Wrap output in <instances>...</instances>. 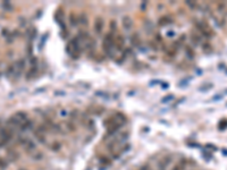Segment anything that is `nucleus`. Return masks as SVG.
I'll use <instances>...</instances> for the list:
<instances>
[{"label": "nucleus", "instance_id": "obj_1", "mask_svg": "<svg viewBox=\"0 0 227 170\" xmlns=\"http://www.w3.org/2000/svg\"><path fill=\"white\" fill-rule=\"evenodd\" d=\"M121 124H123V120L117 118V116L109 117V118H107V119L103 121V125L106 126L107 133H108L109 135H111V134H114L115 132H117L119 129V127L121 126Z\"/></svg>", "mask_w": 227, "mask_h": 170}, {"label": "nucleus", "instance_id": "obj_2", "mask_svg": "<svg viewBox=\"0 0 227 170\" xmlns=\"http://www.w3.org/2000/svg\"><path fill=\"white\" fill-rule=\"evenodd\" d=\"M67 52H68L72 58L74 59H77L81 54V47H80V38L76 36V38L72 39L69 43L67 44Z\"/></svg>", "mask_w": 227, "mask_h": 170}, {"label": "nucleus", "instance_id": "obj_3", "mask_svg": "<svg viewBox=\"0 0 227 170\" xmlns=\"http://www.w3.org/2000/svg\"><path fill=\"white\" fill-rule=\"evenodd\" d=\"M195 26H196V28H198V31L201 33L202 36H205V38H207V39L212 38L214 32H212L211 27L208 25V23L207 22H203V21H201V22H196Z\"/></svg>", "mask_w": 227, "mask_h": 170}, {"label": "nucleus", "instance_id": "obj_4", "mask_svg": "<svg viewBox=\"0 0 227 170\" xmlns=\"http://www.w3.org/2000/svg\"><path fill=\"white\" fill-rule=\"evenodd\" d=\"M114 39H115V34L111 32H108L105 38L102 40V49L106 54H110L114 49Z\"/></svg>", "mask_w": 227, "mask_h": 170}, {"label": "nucleus", "instance_id": "obj_5", "mask_svg": "<svg viewBox=\"0 0 227 170\" xmlns=\"http://www.w3.org/2000/svg\"><path fill=\"white\" fill-rule=\"evenodd\" d=\"M12 136H14V134H12V130L10 128H8V127H1L0 128V139H1L3 146L12 141Z\"/></svg>", "mask_w": 227, "mask_h": 170}, {"label": "nucleus", "instance_id": "obj_6", "mask_svg": "<svg viewBox=\"0 0 227 170\" xmlns=\"http://www.w3.org/2000/svg\"><path fill=\"white\" fill-rule=\"evenodd\" d=\"M103 27H105V21L101 16H98L96 19H94L93 23V30L96 32V34L100 35L103 32Z\"/></svg>", "mask_w": 227, "mask_h": 170}, {"label": "nucleus", "instance_id": "obj_7", "mask_svg": "<svg viewBox=\"0 0 227 170\" xmlns=\"http://www.w3.org/2000/svg\"><path fill=\"white\" fill-rule=\"evenodd\" d=\"M114 48L118 51H123L125 49V39L121 34H115V39H114Z\"/></svg>", "mask_w": 227, "mask_h": 170}, {"label": "nucleus", "instance_id": "obj_8", "mask_svg": "<svg viewBox=\"0 0 227 170\" xmlns=\"http://www.w3.org/2000/svg\"><path fill=\"white\" fill-rule=\"evenodd\" d=\"M121 25H123V27H124L126 31L131 30L132 25H133V22H132L131 17H130V16H124L123 19H121Z\"/></svg>", "mask_w": 227, "mask_h": 170}, {"label": "nucleus", "instance_id": "obj_9", "mask_svg": "<svg viewBox=\"0 0 227 170\" xmlns=\"http://www.w3.org/2000/svg\"><path fill=\"white\" fill-rule=\"evenodd\" d=\"M68 22L72 26H76L77 24H80V18H78V15L74 12L69 14L68 16Z\"/></svg>", "mask_w": 227, "mask_h": 170}, {"label": "nucleus", "instance_id": "obj_10", "mask_svg": "<svg viewBox=\"0 0 227 170\" xmlns=\"http://www.w3.org/2000/svg\"><path fill=\"white\" fill-rule=\"evenodd\" d=\"M173 22H174V21H173L171 17H169V16H162V17L159 18L158 24H159V26H167V25H169V24H171Z\"/></svg>", "mask_w": 227, "mask_h": 170}, {"label": "nucleus", "instance_id": "obj_11", "mask_svg": "<svg viewBox=\"0 0 227 170\" xmlns=\"http://www.w3.org/2000/svg\"><path fill=\"white\" fill-rule=\"evenodd\" d=\"M131 44L133 47H140L141 38H140V35H139V33H136V32L131 35Z\"/></svg>", "mask_w": 227, "mask_h": 170}, {"label": "nucleus", "instance_id": "obj_12", "mask_svg": "<svg viewBox=\"0 0 227 170\" xmlns=\"http://www.w3.org/2000/svg\"><path fill=\"white\" fill-rule=\"evenodd\" d=\"M34 135L37 141L41 142V143H46V141H47V139H46V133L41 132L39 129H35L34 130Z\"/></svg>", "mask_w": 227, "mask_h": 170}, {"label": "nucleus", "instance_id": "obj_13", "mask_svg": "<svg viewBox=\"0 0 227 170\" xmlns=\"http://www.w3.org/2000/svg\"><path fill=\"white\" fill-rule=\"evenodd\" d=\"M186 166H187V162L185 160H180L178 161L177 163L174 164V167L171 170H185L186 169Z\"/></svg>", "mask_w": 227, "mask_h": 170}, {"label": "nucleus", "instance_id": "obj_14", "mask_svg": "<svg viewBox=\"0 0 227 170\" xmlns=\"http://www.w3.org/2000/svg\"><path fill=\"white\" fill-rule=\"evenodd\" d=\"M191 40H192V42L194 44H199V43H201V35H199V34H196V33H194V32H192L191 33Z\"/></svg>", "mask_w": 227, "mask_h": 170}, {"label": "nucleus", "instance_id": "obj_15", "mask_svg": "<svg viewBox=\"0 0 227 170\" xmlns=\"http://www.w3.org/2000/svg\"><path fill=\"white\" fill-rule=\"evenodd\" d=\"M185 54L189 57V59H193L194 56H195V52H194V50H193L192 47H190V45H185Z\"/></svg>", "mask_w": 227, "mask_h": 170}, {"label": "nucleus", "instance_id": "obj_16", "mask_svg": "<svg viewBox=\"0 0 227 170\" xmlns=\"http://www.w3.org/2000/svg\"><path fill=\"white\" fill-rule=\"evenodd\" d=\"M49 149L51 150V151H53V152L59 151L60 149H62V143H59V142H52V143L50 144Z\"/></svg>", "mask_w": 227, "mask_h": 170}, {"label": "nucleus", "instance_id": "obj_17", "mask_svg": "<svg viewBox=\"0 0 227 170\" xmlns=\"http://www.w3.org/2000/svg\"><path fill=\"white\" fill-rule=\"evenodd\" d=\"M31 126H32V120L27 119V120H25L24 123L19 126V129H21V130H26V129H28Z\"/></svg>", "mask_w": 227, "mask_h": 170}, {"label": "nucleus", "instance_id": "obj_18", "mask_svg": "<svg viewBox=\"0 0 227 170\" xmlns=\"http://www.w3.org/2000/svg\"><path fill=\"white\" fill-rule=\"evenodd\" d=\"M202 51L205 54H210V52H212V45L210 43H203Z\"/></svg>", "mask_w": 227, "mask_h": 170}, {"label": "nucleus", "instance_id": "obj_19", "mask_svg": "<svg viewBox=\"0 0 227 170\" xmlns=\"http://www.w3.org/2000/svg\"><path fill=\"white\" fill-rule=\"evenodd\" d=\"M109 26H110V31H109V32H111V33H114V34H115L116 31H117V23H116L115 19H111V21H110V23H109Z\"/></svg>", "mask_w": 227, "mask_h": 170}, {"label": "nucleus", "instance_id": "obj_20", "mask_svg": "<svg viewBox=\"0 0 227 170\" xmlns=\"http://www.w3.org/2000/svg\"><path fill=\"white\" fill-rule=\"evenodd\" d=\"M78 18H80V24H83V25H87V17L85 16V14H81V15L78 16Z\"/></svg>", "mask_w": 227, "mask_h": 170}, {"label": "nucleus", "instance_id": "obj_21", "mask_svg": "<svg viewBox=\"0 0 227 170\" xmlns=\"http://www.w3.org/2000/svg\"><path fill=\"white\" fill-rule=\"evenodd\" d=\"M1 6H2L3 9L8 10V12H10V10L12 9V6L10 5L9 1H5V2H2V3H1Z\"/></svg>", "mask_w": 227, "mask_h": 170}, {"label": "nucleus", "instance_id": "obj_22", "mask_svg": "<svg viewBox=\"0 0 227 170\" xmlns=\"http://www.w3.org/2000/svg\"><path fill=\"white\" fill-rule=\"evenodd\" d=\"M7 168V162L5 159H0V169H5Z\"/></svg>", "mask_w": 227, "mask_h": 170}, {"label": "nucleus", "instance_id": "obj_23", "mask_svg": "<svg viewBox=\"0 0 227 170\" xmlns=\"http://www.w3.org/2000/svg\"><path fill=\"white\" fill-rule=\"evenodd\" d=\"M186 5H187V6H190L191 8H196V7H198V3H196V2H191V1H186Z\"/></svg>", "mask_w": 227, "mask_h": 170}, {"label": "nucleus", "instance_id": "obj_24", "mask_svg": "<svg viewBox=\"0 0 227 170\" xmlns=\"http://www.w3.org/2000/svg\"><path fill=\"white\" fill-rule=\"evenodd\" d=\"M1 34L3 35V36H8V30H7V28H5V30H2V31H1Z\"/></svg>", "mask_w": 227, "mask_h": 170}, {"label": "nucleus", "instance_id": "obj_25", "mask_svg": "<svg viewBox=\"0 0 227 170\" xmlns=\"http://www.w3.org/2000/svg\"><path fill=\"white\" fill-rule=\"evenodd\" d=\"M3 146V144H2V142H1V139H0V148H2Z\"/></svg>", "mask_w": 227, "mask_h": 170}, {"label": "nucleus", "instance_id": "obj_26", "mask_svg": "<svg viewBox=\"0 0 227 170\" xmlns=\"http://www.w3.org/2000/svg\"><path fill=\"white\" fill-rule=\"evenodd\" d=\"M23 170H25V169H23Z\"/></svg>", "mask_w": 227, "mask_h": 170}]
</instances>
